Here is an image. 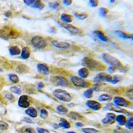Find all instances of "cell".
<instances>
[{
	"label": "cell",
	"mask_w": 133,
	"mask_h": 133,
	"mask_svg": "<svg viewBox=\"0 0 133 133\" xmlns=\"http://www.w3.org/2000/svg\"><path fill=\"white\" fill-rule=\"evenodd\" d=\"M21 133H34V130L31 128L27 127V128H25V129H23Z\"/></svg>",
	"instance_id": "b9f144b4"
},
{
	"label": "cell",
	"mask_w": 133,
	"mask_h": 133,
	"mask_svg": "<svg viewBox=\"0 0 133 133\" xmlns=\"http://www.w3.org/2000/svg\"><path fill=\"white\" fill-rule=\"evenodd\" d=\"M61 20L64 24H69L73 21V16L67 14H62L61 15Z\"/></svg>",
	"instance_id": "9a60e30c"
},
{
	"label": "cell",
	"mask_w": 133,
	"mask_h": 133,
	"mask_svg": "<svg viewBox=\"0 0 133 133\" xmlns=\"http://www.w3.org/2000/svg\"><path fill=\"white\" fill-rule=\"evenodd\" d=\"M108 12H109V10L106 8H100L99 10H98V14L100 16L103 17H106Z\"/></svg>",
	"instance_id": "f546056e"
},
{
	"label": "cell",
	"mask_w": 133,
	"mask_h": 133,
	"mask_svg": "<svg viewBox=\"0 0 133 133\" xmlns=\"http://www.w3.org/2000/svg\"><path fill=\"white\" fill-rule=\"evenodd\" d=\"M0 38H3L5 39H7L9 38V35H8V33L4 30H2L0 29Z\"/></svg>",
	"instance_id": "8d00e7d4"
},
{
	"label": "cell",
	"mask_w": 133,
	"mask_h": 133,
	"mask_svg": "<svg viewBox=\"0 0 133 133\" xmlns=\"http://www.w3.org/2000/svg\"><path fill=\"white\" fill-rule=\"evenodd\" d=\"M126 128H127L128 129H130L132 130L133 127V119L132 117H129V118L128 119V121H127V123L125 124Z\"/></svg>",
	"instance_id": "d6a6232c"
},
{
	"label": "cell",
	"mask_w": 133,
	"mask_h": 133,
	"mask_svg": "<svg viewBox=\"0 0 133 133\" xmlns=\"http://www.w3.org/2000/svg\"><path fill=\"white\" fill-rule=\"evenodd\" d=\"M66 133H76V132H75L71 131V132H66Z\"/></svg>",
	"instance_id": "11a10c76"
},
{
	"label": "cell",
	"mask_w": 133,
	"mask_h": 133,
	"mask_svg": "<svg viewBox=\"0 0 133 133\" xmlns=\"http://www.w3.org/2000/svg\"><path fill=\"white\" fill-rule=\"evenodd\" d=\"M31 7L33 8H35V9L42 10L44 8V7H45V5H44V4L43 3V2H41V1H40V0H35L34 3H33V5H32Z\"/></svg>",
	"instance_id": "7402d4cb"
},
{
	"label": "cell",
	"mask_w": 133,
	"mask_h": 133,
	"mask_svg": "<svg viewBox=\"0 0 133 133\" xmlns=\"http://www.w3.org/2000/svg\"><path fill=\"white\" fill-rule=\"evenodd\" d=\"M37 131L38 133H50L48 130L45 129H43V128H37Z\"/></svg>",
	"instance_id": "ee69618b"
},
{
	"label": "cell",
	"mask_w": 133,
	"mask_h": 133,
	"mask_svg": "<svg viewBox=\"0 0 133 133\" xmlns=\"http://www.w3.org/2000/svg\"><path fill=\"white\" fill-rule=\"evenodd\" d=\"M85 104L89 109L92 110H98L102 107L101 103L96 101H92V100H89V101H87Z\"/></svg>",
	"instance_id": "7c38bea8"
},
{
	"label": "cell",
	"mask_w": 133,
	"mask_h": 133,
	"mask_svg": "<svg viewBox=\"0 0 133 133\" xmlns=\"http://www.w3.org/2000/svg\"><path fill=\"white\" fill-rule=\"evenodd\" d=\"M92 94H93V89H89L83 92V96L87 98H91L92 97Z\"/></svg>",
	"instance_id": "4dcf8cb0"
},
{
	"label": "cell",
	"mask_w": 133,
	"mask_h": 133,
	"mask_svg": "<svg viewBox=\"0 0 133 133\" xmlns=\"http://www.w3.org/2000/svg\"><path fill=\"white\" fill-rule=\"evenodd\" d=\"M61 25L63 27L65 28L66 30H68L72 35H81L83 33V31L81 30L79 28L75 27V26L72 25L70 24H61Z\"/></svg>",
	"instance_id": "ba28073f"
},
{
	"label": "cell",
	"mask_w": 133,
	"mask_h": 133,
	"mask_svg": "<svg viewBox=\"0 0 133 133\" xmlns=\"http://www.w3.org/2000/svg\"><path fill=\"white\" fill-rule=\"evenodd\" d=\"M75 16L77 19H80V20H84L88 17L87 14H82V13H81V14H79V13H76V14H75Z\"/></svg>",
	"instance_id": "836d02e7"
},
{
	"label": "cell",
	"mask_w": 133,
	"mask_h": 133,
	"mask_svg": "<svg viewBox=\"0 0 133 133\" xmlns=\"http://www.w3.org/2000/svg\"><path fill=\"white\" fill-rule=\"evenodd\" d=\"M59 127H61V128H63V129H69L71 125H70V123L66 119L62 118L60 119V123L59 124Z\"/></svg>",
	"instance_id": "484cf974"
},
{
	"label": "cell",
	"mask_w": 133,
	"mask_h": 133,
	"mask_svg": "<svg viewBox=\"0 0 133 133\" xmlns=\"http://www.w3.org/2000/svg\"><path fill=\"white\" fill-rule=\"evenodd\" d=\"M89 3L90 5H91V7H93V8L97 7V5H98V2L97 0H90L89 2Z\"/></svg>",
	"instance_id": "60d3db41"
},
{
	"label": "cell",
	"mask_w": 133,
	"mask_h": 133,
	"mask_svg": "<svg viewBox=\"0 0 133 133\" xmlns=\"http://www.w3.org/2000/svg\"><path fill=\"white\" fill-rule=\"evenodd\" d=\"M113 104L118 107H128L130 105V102L123 97H115L113 98Z\"/></svg>",
	"instance_id": "52a82bcc"
},
{
	"label": "cell",
	"mask_w": 133,
	"mask_h": 133,
	"mask_svg": "<svg viewBox=\"0 0 133 133\" xmlns=\"http://www.w3.org/2000/svg\"><path fill=\"white\" fill-rule=\"evenodd\" d=\"M38 87L40 88V89L44 87V84L43 83H38Z\"/></svg>",
	"instance_id": "f907efd6"
},
{
	"label": "cell",
	"mask_w": 133,
	"mask_h": 133,
	"mask_svg": "<svg viewBox=\"0 0 133 133\" xmlns=\"http://www.w3.org/2000/svg\"><path fill=\"white\" fill-rule=\"evenodd\" d=\"M83 65L85 66V68L90 70H102L103 68V66L101 65V63H99L97 61L95 60L91 57H85L82 61Z\"/></svg>",
	"instance_id": "6da1fadb"
},
{
	"label": "cell",
	"mask_w": 133,
	"mask_h": 133,
	"mask_svg": "<svg viewBox=\"0 0 133 133\" xmlns=\"http://www.w3.org/2000/svg\"><path fill=\"white\" fill-rule=\"evenodd\" d=\"M53 127H54V129H58V127H59V126L57 125V124H53Z\"/></svg>",
	"instance_id": "db71d44e"
},
{
	"label": "cell",
	"mask_w": 133,
	"mask_h": 133,
	"mask_svg": "<svg viewBox=\"0 0 133 133\" xmlns=\"http://www.w3.org/2000/svg\"><path fill=\"white\" fill-rule=\"evenodd\" d=\"M115 118L116 116L115 114L112 112H109L102 120V123L104 124H112L115 123Z\"/></svg>",
	"instance_id": "8fae6325"
},
{
	"label": "cell",
	"mask_w": 133,
	"mask_h": 133,
	"mask_svg": "<svg viewBox=\"0 0 133 133\" xmlns=\"http://www.w3.org/2000/svg\"><path fill=\"white\" fill-rule=\"evenodd\" d=\"M29 97L27 95H22L19 97L18 101L19 107L21 108H28L30 106L29 103Z\"/></svg>",
	"instance_id": "30bf717a"
},
{
	"label": "cell",
	"mask_w": 133,
	"mask_h": 133,
	"mask_svg": "<svg viewBox=\"0 0 133 133\" xmlns=\"http://www.w3.org/2000/svg\"><path fill=\"white\" fill-rule=\"evenodd\" d=\"M9 125L6 123L3 122V121H0V130H5L8 129Z\"/></svg>",
	"instance_id": "f35d334b"
},
{
	"label": "cell",
	"mask_w": 133,
	"mask_h": 133,
	"mask_svg": "<svg viewBox=\"0 0 133 133\" xmlns=\"http://www.w3.org/2000/svg\"><path fill=\"white\" fill-rule=\"evenodd\" d=\"M68 116L69 117L73 118V120H75V121H81L83 118V116L82 115L76 112H70Z\"/></svg>",
	"instance_id": "603a6c76"
},
{
	"label": "cell",
	"mask_w": 133,
	"mask_h": 133,
	"mask_svg": "<svg viewBox=\"0 0 133 133\" xmlns=\"http://www.w3.org/2000/svg\"><path fill=\"white\" fill-rule=\"evenodd\" d=\"M71 81L73 85L76 87L78 88H87L89 86V83L87 82L86 81L83 80L80 77H76V76H73L71 77Z\"/></svg>",
	"instance_id": "5b68a950"
},
{
	"label": "cell",
	"mask_w": 133,
	"mask_h": 133,
	"mask_svg": "<svg viewBox=\"0 0 133 133\" xmlns=\"http://www.w3.org/2000/svg\"><path fill=\"white\" fill-rule=\"evenodd\" d=\"M115 121H116V122L118 123V124H120L121 126H124L125 125L126 123H127V117L123 115H118L115 118Z\"/></svg>",
	"instance_id": "ffe728a7"
},
{
	"label": "cell",
	"mask_w": 133,
	"mask_h": 133,
	"mask_svg": "<svg viewBox=\"0 0 133 133\" xmlns=\"http://www.w3.org/2000/svg\"><path fill=\"white\" fill-rule=\"evenodd\" d=\"M11 15V12H10V11H8V12H6L5 14V15L6 17H10V15Z\"/></svg>",
	"instance_id": "816d5d0a"
},
{
	"label": "cell",
	"mask_w": 133,
	"mask_h": 133,
	"mask_svg": "<svg viewBox=\"0 0 133 133\" xmlns=\"http://www.w3.org/2000/svg\"><path fill=\"white\" fill-rule=\"evenodd\" d=\"M120 81H121V77L118 75H115L114 77H112V79L111 82H110V83L112 84V85H115V84L118 83Z\"/></svg>",
	"instance_id": "ab89813d"
},
{
	"label": "cell",
	"mask_w": 133,
	"mask_h": 133,
	"mask_svg": "<svg viewBox=\"0 0 133 133\" xmlns=\"http://www.w3.org/2000/svg\"><path fill=\"white\" fill-rule=\"evenodd\" d=\"M115 2V1H110V3H114Z\"/></svg>",
	"instance_id": "9f6ffc18"
},
{
	"label": "cell",
	"mask_w": 133,
	"mask_h": 133,
	"mask_svg": "<svg viewBox=\"0 0 133 133\" xmlns=\"http://www.w3.org/2000/svg\"><path fill=\"white\" fill-rule=\"evenodd\" d=\"M77 74H78L79 77L80 78H81V79H86L89 75V71L88 69L85 68V67H83V68L80 69L78 71Z\"/></svg>",
	"instance_id": "2e32d148"
},
{
	"label": "cell",
	"mask_w": 133,
	"mask_h": 133,
	"mask_svg": "<svg viewBox=\"0 0 133 133\" xmlns=\"http://www.w3.org/2000/svg\"><path fill=\"white\" fill-rule=\"evenodd\" d=\"M37 68L38 71L42 74L47 75L49 73V68L48 67L47 65L44 63H39L37 65Z\"/></svg>",
	"instance_id": "5bb4252c"
},
{
	"label": "cell",
	"mask_w": 133,
	"mask_h": 133,
	"mask_svg": "<svg viewBox=\"0 0 133 133\" xmlns=\"http://www.w3.org/2000/svg\"><path fill=\"white\" fill-rule=\"evenodd\" d=\"M75 125L77 126V127H82L83 126V124H82V123H76Z\"/></svg>",
	"instance_id": "f5cc1de1"
},
{
	"label": "cell",
	"mask_w": 133,
	"mask_h": 133,
	"mask_svg": "<svg viewBox=\"0 0 133 133\" xmlns=\"http://www.w3.org/2000/svg\"><path fill=\"white\" fill-rule=\"evenodd\" d=\"M31 43L34 48L37 49H42L45 48L47 45V41L41 36L33 37L31 40Z\"/></svg>",
	"instance_id": "277c9868"
},
{
	"label": "cell",
	"mask_w": 133,
	"mask_h": 133,
	"mask_svg": "<svg viewBox=\"0 0 133 133\" xmlns=\"http://www.w3.org/2000/svg\"><path fill=\"white\" fill-rule=\"evenodd\" d=\"M82 131L83 133H101L98 130L96 129H91V128H85V129H82Z\"/></svg>",
	"instance_id": "1f68e13d"
},
{
	"label": "cell",
	"mask_w": 133,
	"mask_h": 133,
	"mask_svg": "<svg viewBox=\"0 0 133 133\" xmlns=\"http://www.w3.org/2000/svg\"><path fill=\"white\" fill-rule=\"evenodd\" d=\"M8 77H9V79L10 80V81L12 82L13 83H17L19 81V79L17 75L9 74Z\"/></svg>",
	"instance_id": "f1b7e54d"
},
{
	"label": "cell",
	"mask_w": 133,
	"mask_h": 133,
	"mask_svg": "<svg viewBox=\"0 0 133 133\" xmlns=\"http://www.w3.org/2000/svg\"><path fill=\"white\" fill-rule=\"evenodd\" d=\"M49 7L53 9H57L59 7V3L58 2H51L49 3Z\"/></svg>",
	"instance_id": "74e56055"
},
{
	"label": "cell",
	"mask_w": 133,
	"mask_h": 133,
	"mask_svg": "<svg viewBox=\"0 0 133 133\" xmlns=\"http://www.w3.org/2000/svg\"><path fill=\"white\" fill-rule=\"evenodd\" d=\"M56 110L57 113L61 115H66L68 112V109H66L65 107H64L63 105H58L56 107Z\"/></svg>",
	"instance_id": "cb8c5ba5"
},
{
	"label": "cell",
	"mask_w": 133,
	"mask_h": 133,
	"mask_svg": "<svg viewBox=\"0 0 133 133\" xmlns=\"http://www.w3.org/2000/svg\"><path fill=\"white\" fill-rule=\"evenodd\" d=\"M23 121H25V122H26V123H33V122H32V121H31V120L29 119V118H23Z\"/></svg>",
	"instance_id": "681fc988"
},
{
	"label": "cell",
	"mask_w": 133,
	"mask_h": 133,
	"mask_svg": "<svg viewBox=\"0 0 133 133\" xmlns=\"http://www.w3.org/2000/svg\"><path fill=\"white\" fill-rule=\"evenodd\" d=\"M25 113L26 115H27L30 117H32V118H36L38 115L37 110L33 107H29L27 108V110H25Z\"/></svg>",
	"instance_id": "ac0fdd59"
},
{
	"label": "cell",
	"mask_w": 133,
	"mask_h": 133,
	"mask_svg": "<svg viewBox=\"0 0 133 133\" xmlns=\"http://www.w3.org/2000/svg\"><path fill=\"white\" fill-rule=\"evenodd\" d=\"M115 34L118 36V37L121 38V39H129V38H130V37H132V35H129V34L124 33V32L121 31H115Z\"/></svg>",
	"instance_id": "d4e9b609"
},
{
	"label": "cell",
	"mask_w": 133,
	"mask_h": 133,
	"mask_svg": "<svg viewBox=\"0 0 133 133\" xmlns=\"http://www.w3.org/2000/svg\"><path fill=\"white\" fill-rule=\"evenodd\" d=\"M21 57L23 59H27L30 57L31 50L29 47H24L21 51Z\"/></svg>",
	"instance_id": "e0dca14e"
},
{
	"label": "cell",
	"mask_w": 133,
	"mask_h": 133,
	"mask_svg": "<svg viewBox=\"0 0 133 133\" xmlns=\"http://www.w3.org/2000/svg\"><path fill=\"white\" fill-rule=\"evenodd\" d=\"M5 97H6L8 100H9V101H11L13 98H14V96H13L11 94H8V95H5Z\"/></svg>",
	"instance_id": "c3c4849f"
},
{
	"label": "cell",
	"mask_w": 133,
	"mask_h": 133,
	"mask_svg": "<svg viewBox=\"0 0 133 133\" xmlns=\"http://www.w3.org/2000/svg\"><path fill=\"white\" fill-rule=\"evenodd\" d=\"M52 45L55 48L61 50L68 49L71 47V45L69 43L63 42V41H52Z\"/></svg>",
	"instance_id": "9c48e42d"
},
{
	"label": "cell",
	"mask_w": 133,
	"mask_h": 133,
	"mask_svg": "<svg viewBox=\"0 0 133 133\" xmlns=\"http://www.w3.org/2000/svg\"><path fill=\"white\" fill-rule=\"evenodd\" d=\"M62 2L65 5H66V6H69L72 3V1H71V0H64Z\"/></svg>",
	"instance_id": "bcb514c9"
},
{
	"label": "cell",
	"mask_w": 133,
	"mask_h": 133,
	"mask_svg": "<svg viewBox=\"0 0 133 133\" xmlns=\"http://www.w3.org/2000/svg\"><path fill=\"white\" fill-rule=\"evenodd\" d=\"M95 34L97 35L98 39H100L103 42H107L108 41V38L106 35H104V33L103 31H95Z\"/></svg>",
	"instance_id": "44dd1931"
},
{
	"label": "cell",
	"mask_w": 133,
	"mask_h": 133,
	"mask_svg": "<svg viewBox=\"0 0 133 133\" xmlns=\"http://www.w3.org/2000/svg\"><path fill=\"white\" fill-rule=\"evenodd\" d=\"M105 109H107L109 110H112V111H115V112H122V113H126L129 114L127 110H124V109H121V108L118 107L116 106L112 103H109L105 106Z\"/></svg>",
	"instance_id": "4fadbf2b"
},
{
	"label": "cell",
	"mask_w": 133,
	"mask_h": 133,
	"mask_svg": "<svg viewBox=\"0 0 133 133\" xmlns=\"http://www.w3.org/2000/svg\"><path fill=\"white\" fill-rule=\"evenodd\" d=\"M105 75H106V73H99V74L97 75L95 77L94 81L95 82H97V83H101V82L102 81H104V77Z\"/></svg>",
	"instance_id": "83f0119b"
},
{
	"label": "cell",
	"mask_w": 133,
	"mask_h": 133,
	"mask_svg": "<svg viewBox=\"0 0 133 133\" xmlns=\"http://www.w3.org/2000/svg\"><path fill=\"white\" fill-rule=\"evenodd\" d=\"M52 81L56 86L66 87L69 84L67 79L62 76H55L52 78Z\"/></svg>",
	"instance_id": "8992f818"
},
{
	"label": "cell",
	"mask_w": 133,
	"mask_h": 133,
	"mask_svg": "<svg viewBox=\"0 0 133 133\" xmlns=\"http://www.w3.org/2000/svg\"><path fill=\"white\" fill-rule=\"evenodd\" d=\"M115 67H113V66H110L109 67V69H108V71H109L110 73H114V72H115Z\"/></svg>",
	"instance_id": "7dc6e473"
},
{
	"label": "cell",
	"mask_w": 133,
	"mask_h": 133,
	"mask_svg": "<svg viewBox=\"0 0 133 133\" xmlns=\"http://www.w3.org/2000/svg\"><path fill=\"white\" fill-rule=\"evenodd\" d=\"M98 99L99 101H110V100L112 99V97L108 94H103L98 97Z\"/></svg>",
	"instance_id": "4316f807"
},
{
	"label": "cell",
	"mask_w": 133,
	"mask_h": 133,
	"mask_svg": "<svg viewBox=\"0 0 133 133\" xmlns=\"http://www.w3.org/2000/svg\"><path fill=\"white\" fill-rule=\"evenodd\" d=\"M112 79V77L111 75H110L106 74V75L104 76V81L108 82V83H110V82H111Z\"/></svg>",
	"instance_id": "7bdbcfd3"
},
{
	"label": "cell",
	"mask_w": 133,
	"mask_h": 133,
	"mask_svg": "<svg viewBox=\"0 0 133 133\" xmlns=\"http://www.w3.org/2000/svg\"><path fill=\"white\" fill-rule=\"evenodd\" d=\"M49 116L48 111L45 109H41L40 110V116L42 118H47Z\"/></svg>",
	"instance_id": "e575fe53"
},
{
	"label": "cell",
	"mask_w": 133,
	"mask_h": 133,
	"mask_svg": "<svg viewBox=\"0 0 133 133\" xmlns=\"http://www.w3.org/2000/svg\"><path fill=\"white\" fill-rule=\"evenodd\" d=\"M35 0H24L23 1V3L26 5H28V6H31L33 3H34Z\"/></svg>",
	"instance_id": "f6af8a7d"
},
{
	"label": "cell",
	"mask_w": 133,
	"mask_h": 133,
	"mask_svg": "<svg viewBox=\"0 0 133 133\" xmlns=\"http://www.w3.org/2000/svg\"><path fill=\"white\" fill-rule=\"evenodd\" d=\"M10 91L16 94V95H21V89L17 87H11L10 88Z\"/></svg>",
	"instance_id": "d590c367"
},
{
	"label": "cell",
	"mask_w": 133,
	"mask_h": 133,
	"mask_svg": "<svg viewBox=\"0 0 133 133\" xmlns=\"http://www.w3.org/2000/svg\"><path fill=\"white\" fill-rule=\"evenodd\" d=\"M53 95L59 101L69 103L72 100V97L68 92L62 89H56L53 92Z\"/></svg>",
	"instance_id": "7a4b0ae2"
},
{
	"label": "cell",
	"mask_w": 133,
	"mask_h": 133,
	"mask_svg": "<svg viewBox=\"0 0 133 133\" xmlns=\"http://www.w3.org/2000/svg\"><path fill=\"white\" fill-rule=\"evenodd\" d=\"M102 57H103V59L104 63L109 64L110 66H113L115 68H121L122 66L121 62L118 59L114 57L113 56L108 54V53H103Z\"/></svg>",
	"instance_id": "3957f363"
},
{
	"label": "cell",
	"mask_w": 133,
	"mask_h": 133,
	"mask_svg": "<svg viewBox=\"0 0 133 133\" xmlns=\"http://www.w3.org/2000/svg\"><path fill=\"white\" fill-rule=\"evenodd\" d=\"M9 51L11 55L15 56V55H18L21 54V51L18 46L14 45V46H11V47H9Z\"/></svg>",
	"instance_id": "d6986e66"
}]
</instances>
